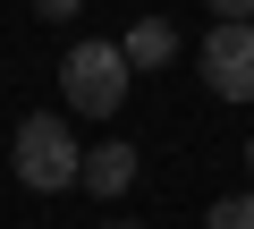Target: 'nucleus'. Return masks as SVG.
Returning <instances> with one entry per match:
<instances>
[{"mask_svg": "<svg viewBox=\"0 0 254 229\" xmlns=\"http://www.w3.org/2000/svg\"><path fill=\"white\" fill-rule=\"evenodd\" d=\"M246 170H254V145H246Z\"/></svg>", "mask_w": 254, "mask_h": 229, "instance_id": "obj_9", "label": "nucleus"}, {"mask_svg": "<svg viewBox=\"0 0 254 229\" xmlns=\"http://www.w3.org/2000/svg\"><path fill=\"white\" fill-rule=\"evenodd\" d=\"M203 85L220 102H254V17H220L203 34Z\"/></svg>", "mask_w": 254, "mask_h": 229, "instance_id": "obj_3", "label": "nucleus"}, {"mask_svg": "<svg viewBox=\"0 0 254 229\" xmlns=\"http://www.w3.org/2000/svg\"><path fill=\"white\" fill-rule=\"evenodd\" d=\"M203 229H254V195H220L203 212Z\"/></svg>", "mask_w": 254, "mask_h": 229, "instance_id": "obj_6", "label": "nucleus"}, {"mask_svg": "<svg viewBox=\"0 0 254 229\" xmlns=\"http://www.w3.org/2000/svg\"><path fill=\"white\" fill-rule=\"evenodd\" d=\"M34 9H43V17H51V26H68V17H76V9H85V0H34Z\"/></svg>", "mask_w": 254, "mask_h": 229, "instance_id": "obj_7", "label": "nucleus"}, {"mask_svg": "<svg viewBox=\"0 0 254 229\" xmlns=\"http://www.w3.org/2000/svg\"><path fill=\"white\" fill-rule=\"evenodd\" d=\"M93 204H110V195H127L136 187V145H119V136H102L93 153H85V178H76Z\"/></svg>", "mask_w": 254, "mask_h": 229, "instance_id": "obj_4", "label": "nucleus"}, {"mask_svg": "<svg viewBox=\"0 0 254 229\" xmlns=\"http://www.w3.org/2000/svg\"><path fill=\"white\" fill-rule=\"evenodd\" d=\"M9 170H17L34 195H60V187H76V178H85V145L68 136V119L34 110V119L17 128V145H9Z\"/></svg>", "mask_w": 254, "mask_h": 229, "instance_id": "obj_1", "label": "nucleus"}, {"mask_svg": "<svg viewBox=\"0 0 254 229\" xmlns=\"http://www.w3.org/2000/svg\"><path fill=\"white\" fill-rule=\"evenodd\" d=\"M119 51H127V68H170V51H178V26H170V17H136Z\"/></svg>", "mask_w": 254, "mask_h": 229, "instance_id": "obj_5", "label": "nucleus"}, {"mask_svg": "<svg viewBox=\"0 0 254 229\" xmlns=\"http://www.w3.org/2000/svg\"><path fill=\"white\" fill-rule=\"evenodd\" d=\"M119 229H136V221H119Z\"/></svg>", "mask_w": 254, "mask_h": 229, "instance_id": "obj_10", "label": "nucleus"}, {"mask_svg": "<svg viewBox=\"0 0 254 229\" xmlns=\"http://www.w3.org/2000/svg\"><path fill=\"white\" fill-rule=\"evenodd\" d=\"M127 51L119 43H76L68 60H60V93H68V110H85V119H110V110L127 102Z\"/></svg>", "mask_w": 254, "mask_h": 229, "instance_id": "obj_2", "label": "nucleus"}, {"mask_svg": "<svg viewBox=\"0 0 254 229\" xmlns=\"http://www.w3.org/2000/svg\"><path fill=\"white\" fill-rule=\"evenodd\" d=\"M212 17H254V0H203Z\"/></svg>", "mask_w": 254, "mask_h": 229, "instance_id": "obj_8", "label": "nucleus"}]
</instances>
